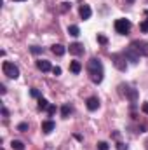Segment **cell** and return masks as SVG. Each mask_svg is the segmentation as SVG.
<instances>
[{"label":"cell","instance_id":"6da1fadb","mask_svg":"<svg viewBox=\"0 0 148 150\" xmlns=\"http://www.w3.org/2000/svg\"><path fill=\"white\" fill-rule=\"evenodd\" d=\"M87 74L91 77V80L94 84H101L103 82V77H105V68H103V63L98 59V58H91L87 61Z\"/></svg>","mask_w":148,"mask_h":150},{"label":"cell","instance_id":"7a4b0ae2","mask_svg":"<svg viewBox=\"0 0 148 150\" xmlns=\"http://www.w3.org/2000/svg\"><path fill=\"white\" fill-rule=\"evenodd\" d=\"M2 72H4V75H7L9 79H18L19 77V68L14 63H11V61H4L2 63Z\"/></svg>","mask_w":148,"mask_h":150},{"label":"cell","instance_id":"3957f363","mask_svg":"<svg viewBox=\"0 0 148 150\" xmlns=\"http://www.w3.org/2000/svg\"><path fill=\"white\" fill-rule=\"evenodd\" d=\"M115 30H117V33H120V35H127L129 33V30H131V21L129 19H117L115 21Z\"/></svg>","mask_w":148,"mask_h":150},{"label":"cell","instance_id":"277c9868","mask_svg":"<svg viewBox=\"0 0 148 150\" xmlns=\"http://www.w3.org/2000/svg\"><path fill=\"white\" fill-rule=\"evenodd\" d=\"M131 47L140 54V56H148V42L145 40H132Z\"/></svg>","mask_w":148,"mask_h":150},{"label":"cell","instance_id":"5b68a950","mask_svg":"<svg viewBox=\"0 0 148 150\" xmlns=\"http://www.w3.org/2000/svg\"><path fill=\"white\" fill-rule=\"evenodd\" d=\"M111 61H113V65L120 72H125L127 70V63H125V56L124 54H111Z\"/></svg>","mask_w":148,"mask_h":150},{"label":"cell","instance_id":"8992f818","mask_svg":"<svg viewBox=\"0 0 148 150\" xmlns=\"http://www.w3.org/2000/svg\"><path fill=\"white\" fill-rule=\"evenodd\" d=\"M124 56H125V59H127V61H131V63H140V58H141V56H140L132 47H131V45L124 51Z\"/></svg>","mask_w":148,"mask_h":150},{"label":"cell","instance_id":"52a82bcc","mask_svg":"<svg viewBox=\"0 0 148 150\" xmlns=\"http://www.w3.org/2000/svg\"><path fill=\"white\" fill-rule=\"evenodd\" d=\"M85 107H87V110H89V112H94V110H98V108H99V100H98L96 96H91V98H87Z\"/></svg>","mask_w":148,"mask_h":150},{"label":"cell","instance_id":"ba28073f","mask_svg":"<svg viewBox=\"0 0 148 150\" xmlns=\"http://www.w3.org/2000/svg\"><path fill=\"white\" fill-rule=\"evenodd\" d=\"M68 51H70V54H73V56H80V54H84V45L78 44V42H73V44L68 45Z\"/></svg>","mask_w":148,"mask_h":150},{"label":"cell","instance_id":"9c48e42d","mask_svg":"<svg viewBox=\"0 0 148 150\" xmlns=\"http://www.w3.org/2000/svg\"><path fill=\"white\" fill-rule=\"evenodd\" d=\"M78 14H80V18L82 19H89L91 18V14H92V11H91V7L89 5H80V9H78Z\"/></svg>","mask_w":148,"mask_h":150},{"label":"cell","instance_id":"30bf717a","mask_svg":"<svg viewBox=\"0 0 148 150\" xmlns=\"http://www.w3.org/2000/svg\"><path fill=\"white\" fill-rule=\"evenodd\" d=\"M54 127H56V124H54V120H44L42 122V131L45 133V134H49V133H52L54 131Z\"/></svg>","mask_w":148,"mask_h":150},{"label":"cell","instance_id":"8fae6325","mask_svg":"<svg viewBox=\"0 0 148 150\" xmlns=\"http://www.w3.org/2000/svg\"><path fill=\"white\" fill-rule=\"evenodd\" d=\"M37 68L40 70V72H49V70H52L51 61H47V59H38L37 61Z\"/></svg>","mask_w":148,"mask_h":150},{"label":"cell","instance_id":"7c38bea8","mask_svg":"<svg viewBox=\"0 0 148 150\" xmlns=\"http://www.w3.org/2000/svg\"><path fill=\"white\" fill-rule=\"evenodd\" d=\"M125 98L127 100H131V101H136L138 100V91L136 89H132V87H125Z\"/></svg>","mask_w":148,"mask_h":150},{"label":"cell","instance_id":"4fadbf2b","mask_svg":"<svg viewBox=\"0 0 148 150\" xmlns=\"http://www.w3.org/2000/svg\"><path fill=\"white\" fill-rule=\"evenodd\" d=\"M51 51H52V54H56V56H63V54L66 52V47L61 45V44H54Z\"/></svg>","mask_w":148,"mask_h":150},{"label":"cell","instance_id":"5bb4252c","mask_svg":"<svg viewBox=\"0 0 148 150\" xmlns=\"http://www.w3.org/2000/svg\"><path fill=\"white\" fill-rule=\"evenodd\" d=\"M68 33H70L72 37H78V35H80V28H78L77 25H70V26H68Z\"/></svg>","mask_w":148,"mask_h":150},{"label":"cell","instance_id":"9a60e30c","mask_svg":"<svg viewBox=\"0 0 148 150\" xmlns=\"http://www.w3.org/2000/svg\"><path fill=\"white\" fill-rule=\"evenodd\" d=\"M11 147L14 150H25V143L19 142V140H12V142H11Z\"/></svg>","mask_w":148,"mask_h":150},{"label":"cell","instance_id":"2e32d148","mask_svg":"<svg viewBox=\"0 0 148 150\" xmlns=\"http://www.w3.org/2000/svg\"><path fill=\"white\" fill-rule=\"evenodd\" d=\"M70 70H72L73 74H80V70H82V65H80L78 61H72V63H70Z\"/></svg>","mask_w":148,"mask_h":150},{"label":"cell","instance_id":"e0dca14e","mask_svg":"<svg viewBox=\"0 0 148 150\" xmlns=\"http://www.w3.org/2000/svg\"><path fill=\"white\" fill-rule=\"evenodd\" d=\"M49 108V101L45 98H38V110H47Z\"/></svg>","mask_w":148,"mask_h":150},{"label":"cell","instance_id":"ac0fdd59","mask_svg":"<svg viewBox=\"0 0 148 150\" xmlns=\"http://www.w3.org/2000/svg\"><path fill=\"white\" fill-rule=\"evenodd\" d=\"M70 113H72V108H70V105H63V107H61V115H63V117H68Z\"/></svg>","mask_w":148,"mask_h":150},{"label":"cell","instance_id":"d6986e66","mask_svg":"<svg viewBox=\"0 0 148 150\" xmlns=\"http://www.w3.org/2000/svg\"><path fill=\"white\" fill-rule=\"evenodd\" d=\"M30 51H32L33 54H42V52H44V47H38V45H33V47H30Z\"/></svg>","mask_w":148,"mask_h":150},{"label":"cell","instance_id":"ffe728a7","mask_svg":"<svg viewBox=\"0 0 148 150\" xmlns=\"http://www.w3.org/2000/svg\"><path fill=\"white\" fill-rule=\"evenodd\" d=\"M58 112V107L56 105H49V108H47V113H49V117H52L54 113Z\"/></svg>","mask_w":148,"mask_h":150},{"label":"cell","instance_id":"44dd1931","mask_svg":"<svg viewBox=\"0 0 148 150\" xmlns=\"http://www.w3.org/2000/svg\"><path fill=\"white\" fill-rule=\"evenodd\" d=\"M68 9H72V4L70 2H63L61 4V12H66Z\"/></svg>","mask_w":148,"mask_h":150},{"label":"cell","instance_id":"7402d4cb","mask_svg":"<svg viewBox=\"0 0 148 150\" xmlns=\"http://www.w3.org/2000/svg\"><path fill=\"white\" fill-rule=\"evenodd\" d=\"M98 149H99V150H108L110 147H108V143H106V142H98Z\"/></svg>","mask_w":148,"mask_h":150},{"label":"cell","instance_id":"603a6c76","mask_svg":"<svg viewBox=\"0 0 148 150\" xmlns=\"http://www.w3.org/2000/svg\"><path fill=\"white\" fill-rule=\"evenodd\" d=\"M98 42L103 44V45H106V44H108V38L105 37V35H98Z\"/></svg>","mask_w":148,"mask_h":150},{"label":"cell","instance_id":"cb8c5ba5","mask_svg":"<svg viewBox=\"0 0 148 150\" xmlns=\"http://www.w3.org/2000/svg\"><path fill=\"white\" fill-rule=\"evenodd\" d=\"M26 129H28V124H26V122H21V124L18 126V131H21V133H25Z\"/></svg>","mask_w":148,"mask_h":150},{"label":"cell","instance_id":"d4e9b609","mask_svg":"<svg viewBox=\"0 0 148 150\" xmlns=\"http://www.w3.org/2000/svg\"><path fill=\"white\" fill-rule=\"evenodd\" d=\"M30 94H32L33 98H42V96H40V93H38V89H32V91H30Z\"/></svg>","mask_w":148,"mask_h":150},{"label":"cell","instance_id":"484cf974","mask_svg":"<svg viewBox=\"0 0 148 150\" xmlns=\"http://www.w3.org/2000/svg\"><path fill=\"white\" fill-rule=\"evenodd\" d=\"M140 28H141V32H145V33H147V32H148V25H147V21H143V23L140 25Z\"/></svg>","mask_w":148,"mask_h":150},{"label":"cell","instance_id":"4316f807","mask_svg":"<svg viewBox=\"0 0 148 150\" xmlns=\"http://www.w3.org/2000/svg\"><path fill=\"white\" fill-rule=\"evenodd\" d=\"M117 150H127V145H125V143H120V142H118V143H117Z\"/></svg>","mask_w":148,"mask_h":150},{"label":"cell","instance_id":"83f0119b","mask_svg":"<svg viewBox=\"0 0 148 150\" xmlns=\"http://www.w3.org/2000/svg\"><path fill=\"white\" fill-rule=\"evenodd\" d=\"M52 74L56 75V77H58V75H61V68H59V67H54V68H52Z\"/></svg>","mask_w":148,"mask_h":150},{"label":"cell","instance_id":"f1b7e54d","mask_svg":"<svg viewBox=\"0 0 148 150\" xmlns=\"http://www.w3.org/2000/svg\"><path fill=\"white\" fill-rule=\"evenodd\" d=\"M141 110H143L145 113H148V101H147V103H143V107H141Z\"/></svg>","mask_w":148,"mask_h":150},{"label":"cell","instance_id":"f546056e","mask_svg":"<svg viewBox=\"0 0 148 150\" xmlns=\"http://www.w3.org/2000/svg\"><path fill=\"white\" fill-rule=\"evenodd\" d=\"M0 93H2V94H5V93H7V89H5V86H4V84L0 86Z\"/></svg>","mask_w":148,"mask_h":150},{"label":"cell","instance_id":"4dcf8cb0","mask_svg":"<svg viewBox=\"0 0 148 150\" xmlns=\"http://www.w3.org/2000/svg\"><path fill=\"white\" fill-rule=\"evenodd\" d=\"M2 113H4V117H7V115H9V112H7V108H5V107H2Z\"/></svg>","mask_w":148,"mask_h":150},{"label":"cell","instance_id":"1f68e13d","mask_svg":"<svg viewBox=\"0 0 148 150\" xmlns=\"http://www.w3.org/2000/svg\"><path fill=\"white\" fill-rule=\"evenodd\" d=\"M145 16H147V18H148V9H147V11H145Z\"/></svg>","mask_w":148,"mask_h":150},{"label":"cell","instance_id":"d6a6232c","mask_svg":"<svg viewBox=\"0 0 148 150\" xmlns=\"http://www.w3.org/2000/svg\"><path fill=\"white\" fill-rule=\"evenodd\" d=\"M12 2H25V0H12Z\"/></svg>","mask_w":148,"mask_h":150},{"label":"cell","instance_id":"836d02e7","mask_svg":"<svg viewBox=\"0 0 148 150\" xmlns=\"http://www.w3.org/2000/svg\"><path fill=\"white\" fill-rule=\"evenodd\" d=\"M127 2H129V4H132V2H134V0H127Z\"/></svg>","mask_w":148,"mask_h":150}]
</instances>
